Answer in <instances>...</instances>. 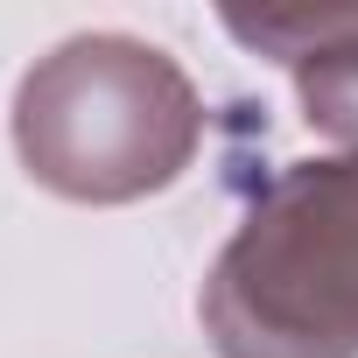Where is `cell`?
I'll return each mask as SVG.
<instances>
[{
	"label": "cell",
	"instance_id": "6da1fadb",
	"mask_svg": "<svg viewBox=\"0 0 358 358\" xmlns=\"http://www.w3.org/2000/svg\"><path fill=\"white\" fill-rule=\"evenodd\" d=\"M204 99L141 36H71L15 85V155L50 197L141 204L197 162Z\"/></svg>",
	"mask_w": 358,
	"mask_h": 358
},
{
	"label": "cell",
	"instance_id": "7a4b0ae2",
	"mask_svg": "<svg viewBox=\"0 0 358 358\" xmlns=\"http://www.w3.org/2000/svg\"><path fill=\"white\" fill-rule=\"evenodd\" d=\"M197 316L218 358H358V155L267 176L204 274Z\"/></svg>",
	"mask_w": 358,
	"mask_h": 358
},
{
	"label": "cell",
	"instance_id": "3957f363",
	"mask_svg": "<svg viewBox=\"0 0 358 358\" xmlns=\"http://www.w3.org/2000/svg\"><path fill=\"white\" fill-rule=\"evenodd\" d=\"M225 29L239 43H253L260 57L288 64L302 120L337 141V155H358V8L344 15H225Z\"/></svg>",
	"mask_w": 358,
	"mask_h": 358
}]
</instances>
